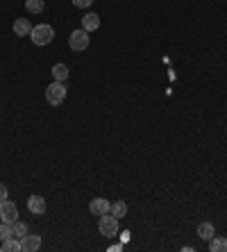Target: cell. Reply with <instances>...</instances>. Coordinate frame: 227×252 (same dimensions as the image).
Returning a JSON list of instances; mask_svg holds the SVG:
<instances>
[{
  "mask_svg": "<svg viewBox=\"0 0 227 252\" xmlns=\"http://www.w3.org/2000/svg\"><path fill=\"white\" fill-rule=\"evenodd\" d=\"M30 39H32L34 46H48V43L55 39V30L50 28V25H46V23L34 25L32 32H30Z\"/></svg>",
  "mask_w": 227,
  "mask_h": 252,
  "instance_id": "6da1fadb",
  "label": "cell"
},
{
  "mask_svg": "<svg viewBox=\"0 0 227 252\" xmlns=\"http://www.w3.org/2000/svg\"><path fill=\"white\" fill-rule=\"evenodd\" d=\"M66 94H68V89L64 87V82H53L50 87L46 89V100L53 107H57V105H62V102L66 100Z\"/></svg>",
  "mask_w": 227,
  "mask_h": 252,
  "instance_id": "7a4b0ae2",
  "label": "cell"
},
{
  "mask_svg": "<svg viewBox=\"0 0 227 252\" xmlns=\"http://www.w3.org/2000/svg\"><path fill=\"white\" fill-rule=\"evenodd\" d=\"M98 229H100V234H102V236H107V239H114V236L118 234V218L111 216V214H105V216H100Z\"/></svg>",
  "mask_w": 227,
  "mask_h": 252,
  "instance_id": "3957f363",
  "label": "cell"
},
{
  "mask_svg": "<svg viewBox=\"0 0 227 252\" xmlns=\"http://www.w3.org/2000/svg\"><path fill=\"white\" fill-rule=\"evenodd\" d=\"M91 39H89V32L87 30H73L68 36V46L75 50V53H82V50H87Z\"/></svg>",
  "mask_w": 227,
  "mask_h": 252,
  "instance_id": "277c9868",
  "label": "cell"
},
{
  "mask_svg": "<svg viewBox=\"0 0 227 252\" xmlns=\"http://www.w3.org/2000/svg\"><path fill=\"white\" fill-rule=\"evenodd\" d=\"M16 218H18V207L12 200H2L0 202V220L2 223H14Z\"/></svg>",
  "mask_w": 227,
  "mask_h": 252,
  "instance_id": "5b68a950",
  "label": "cell"
},
{
  "mask_svg": "<svg viewBox=\"0 0 227 252\" xmlns=\"http://www.w3.org/2000/svg\"><path fill=\"white\" fill-rule=\"evenodd\" d=\"M109 207H111V202L107 198H94L89 202V211H91L94 216H105V214H109Z\"/></svg>",
  "mask_w": 227,
  "mask_h": 252,
  "instance_id": "8992f818",
  "label": "cell"
},
{
  "mask_svg": "<svg viewBox=\"0 0 227 252\" xmlns=\"http://www.w3.org/2000/svg\"><path fill=\"white\" fill-rule=\"evenodd\" d=\"M41 248V236L39 234H25L21 239V252H36Z\"/></svg>",
  "mask_w": 227,
  "mask_h": 252,
  "instance_id": "52a82bcc",
  "label": "cell"
},
{
  "mask_svg": "<svg viewBox=\"0 0 227 252\" xmlns=\"http://www.w3.org/2000/svg\"><path fill=\"white\" fill-rule=\"evenodd\" d=\"M28 209L32 211L34 216L46 214V200L41 198V195H30V198H28Z\"/></svg>",
  "mask_w": 227,
  "mask_h": 252,
  "instance_id": "ba28073f",
  "label": "cell"
},
{
  "mask_svg": "<svg viewBox=\"0 0 227 252\" xmlns=\"http://www.w3.org/2000/svg\"><path fill=\"white\" fill-rule=\"evenodd\" d=\"M32 28H34V25L30 23L28 18H16V21H14V34L16 36H30Z\"/></svg>",
  "mask_w": 227,
  "mask_h": 252,
  "instance_id": "9c48e42d",
  "label": "cell"
},
{
  "mask_svg": "<svg viewBox=\"0 0 227 252\" xmlns=\"http://www.w3.org/2000/svg\"><path fill=\"white\" fill-rule=\"evenodd\" d=\"M98 28H100V16L98 14H87V16H82V30L96 32Z\"/></svg>",
  "mask_w": 227,
  "mask_h": 252,
  "instance_id": "30bf717a",
  "label": "cell"
},
{
  "mask_svg": "<svg viewBox=\"0 0 227 252\" xmlns=\"http://www.w3.org/2000/svg\"><path fill=\"white\" fill-rule=\"evenodd\" d=\"M9 225V236H14V239H23L25 234H28V225L21 223V220H14V223H7Z\"/></svg>",
  "mask_w": 227,
  "mask_h": 252,
  "instance_id": "8fae6325",
  "label": "cell"
},
{
  "mask_svg": "<svg viewBox=\"0 0 227 252\" xmlns=\"http://www.w3.org/2000/svg\"><path fill=\"white\" fill-rule=\"evenodd\" d=\"M198 236L202 241H211L216 236V227L211 223H200L198 225Z\"/></svg>",
  "mask_w": 227,
  "mask_h": 252,
  "instance_id": "7c38bea8",
  "label": "cell"
},
{
  "mask_svg": "<svg viewBox=\"0 0 227 252\" xmlns=\"http://www.w3.org/2000/svg\"><path fill=\"white\" fill-rule=\"evenodd\" d=\"M2 252H21V239H14V236H7L0 246Z\"/></svg>",
  "mask_w": 227,
  "mask_h": 252,
  "instance_id": "4fadbf2b",
  "label": "cell"
},
{
  "mask_svg": "<svg viewBox=\"0 0 227 252\" xmlns=\"http://www.w3.org/2000/svg\"><path fill=\"white\" fill-rule=\"evenodd\" d=\"M68 66L66 64H55L53 66V77H55V82H64L66 77H68Z\"/></svg>",
  "mask_w": 227,
  "mask_h": 252,
  "instance_id": "5bb4252c",
  "label": "cell"
},
{
  "mask_svg": "<svg viewBox=\"0 0 227 252\" xmlns=\"http://www.w3.org/2000/svg\"><path fill=\"white\" fill-rule=\"evenodd\" d=\"M209 250L211 252H227V239L225 236H214L209 241Z\"/></svg>",
  "mask_w": 227,
  "mask_h": 252,
  "instance_id": "9a60e30c",
  "label": "cell"
},
{
  "mask_svg": "<svg viewBox=\"0 0 227 252\" xmlns=\"http://www.w3.org/2000/svg\"><path fill=\"white\" fill-rule=\"evenodd\" d=\"M109 214L111 216H116V218H123L125 214H128V205H125L123 200H116V202L109 207Z\"/></svg>",
  "mask_w": 227,
  "mask_h": 252,
  "instance_id": "2e32d148",
  "label": "cell"
},
{
  "mask_svg": "<svg viewBox=\"0 0 227 252\" xmlns=\"http://www.w3.org/2000/svg\"><path fill=\"white\" fill-rule=\"evenodd\" d=\"M43 7H46L43 0H25V9H28L30 14H41L43 12Z\"/></svg>",
  "mask_w": 227,
  "mask_h": 252,
  "instance_id": "e0dca14e",
  "label": "cell"
},
{
  "mask_svg": "<svg viewBox=\"0 0 227 252\" xmlns=\"http://www.w3.org/2000/svg\"><path fill=\"white\" fill-rule=\"evenodd\" d=\"M9 236V225L7 223H0V241H5Z\"/></svg>",
  "mask_w": 227,
  "mask_h": 252,
  "instance_id": "ac0fdd59",
  "label": "cell"
},
{
  "mask_svg": "<svg viewBox=\"0 0 227 252\" xmlns=\"http://www.w3.org/2000/svg\"><path fill=\"white\" fill-rule=\"evenodd\" d=\"M70 2H73V5H75V7H80V9H87V7L91 5L94 0H70Z\"/></svg>",
  "mask_w": 227,
  "mask_h": 252,
  "instance_id": "d6986e66",
  "label": "cell"
},
{
  "mask_svg": "<svg viewBox=\"0 0 227 252\" xmlns=\"http://www.w3.org/2000/svg\"><path fill=\"white\" fill-rule=\"evenodd\" d=\"M7 195H9L7 187H5V184H0V202H2V200H7Z\"/></svg>",
  "mask_w": 227,
  "mask_h": 252,
  "instance_id": "ffe728a7",
  "label": "cell"
}]
</instances>
